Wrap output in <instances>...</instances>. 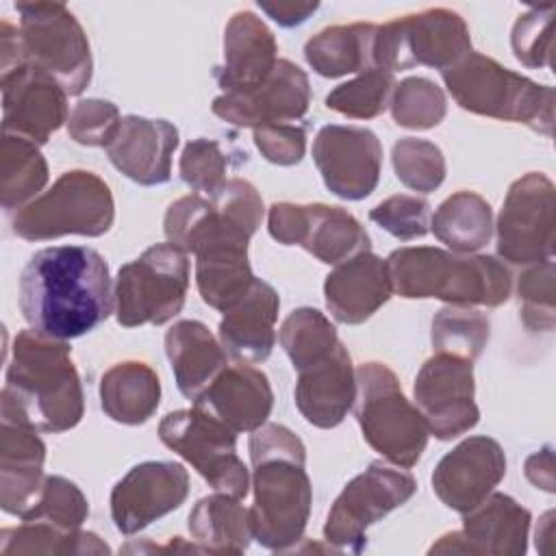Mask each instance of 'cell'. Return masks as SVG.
<instances>
[{"instance_id": "obj_41", "label": "cell", "mask_w": 556, "mask_h": 556, "mask_svg": "<svg viewBox=\"0 0 556 556\" xmlns=\"http://www.w3.org/2000/svg\"><path fill=\"white\" fill-rule=\"evenodd\" d=\"M89 517L85 493L63 476H46L33 508L22 521H43L65 532H76Z\"/></svg>"}, {"instance_id": "obj_43", "label": "cell", "mask_w": 556, "mask_h": 556, "mask_svg": "<svg viewBox=\"0 0 556 556\" xmlns=\"http://www.w3.org/2000/svg\"><path fill=\"white\" fill-rule=\"evenodd\" d=\"M521 321L532 332H552L556 324L554 308V261L530 265L517 282Z\"/></svg>"}, {"instance_id": "obj_23", "label": "cell", "mask_w": 556, "mask_h": 556, "mask_svg": "<svg viewBox=\"0 0 556 556\" xmlns=\"http://www.w3.org/2000/svg\"><path fill=\"white\" fill-rule=\"evenodd\" d=\"M178 148V130L167 119L126 115L106 156L117 172L137 185L154 187L172 178V156Z\"/></svg>"}, {"instance_id": "obj_28", "label": "cell", "mask_w": 556, "mask_h": 556, "mask_svg": "<svg viewBox=\"0 0 556 556\" xmlns=\"http://www.w3.org/2000/svg\"><path fill=\"white\" fill-rule=\"evenodd\" d=\"M280 298L276 289L254 278L250 289L228 308L219 321V341L241 363H263L276 343V319Z\"/></svg>"}, {"instance_id": "obj_16", "label": "cell", "mask_w": 556, "mask_h": 556, "mask_svg": "<svg viewBox=\"0 0 556 556\" xmlns=\"http://www.w3.org/2000/svg\"><path fill=\"white\" fill-rule=\"evenodd\" d=\"M413 395L428 432L441 441L469 432L480 419L473 363L467 358L434 352L417 371Z\"/></svg>"}, {"instance_id": "obj_3", "label": "cell", "mask_w": 556, "mask_h": 556, "mask_svg": "<svg viewBox=\"0 0 556 556\" xmlns=\"http://www.w3.org/2000/svg\"><path fill=\"white\" fill-rule=\"evenodd\" d=\"M252 460L254 539L274 552L302 541L313 504L302 439L280 424H263L248 441Z\"/></svg>"}, {"instance_id": "obj_45", "label": "cell", "mask_w": 556, "mask_h": 556, "mask_svg": "<svg viewBox=\"0 0 556 556\" xmlns=\"http://www.w3.org/2000/svg\"><path fill=\"white\" fill-rule=\"evenodd\" d=\"M228 156L215 139H191L180 154V178L193 189L213 195L228 178Z\"/></svg>"}, {"instance_id": "obj_1", "label": "cell", "mask_w": 556, "mask_h": 556, "mask_svg": "<svg viewBox=\"0 0 556 556\" xmlns=\"http://www.w3.org/2000/svg\"><path fill=\"white\" fill-rule=\"evenodd\" d=\"M115 306L109 265L85 245L35 252L20 276V311L30 328L52 339H76L100 326Z\"/></svg>"}, {"instance_id": "obj_18", "label": "cell", "mask_w": 556, "mask_h": 556, "mask_svg": "<svg viewBox=\"0 0 556 556\" xmlns=\"http://www.w3.org/2000/svg\"><path fill=\"white\" fill-rule=\"evenodd\" d=\"M313 161L330 193L363 200L378 187L382 146L369 128L328 124L313 139Z\"/></svg>"}, {"instance_id": "obj_20", "label": "cell", "mask_w": 556, "mask_h": 556, "mask_svg": "<svg viewBox=\"0 0 556 556\" xmlns=\"http://www.w3.org/2000/svg\"><path fill=\"white\" fill-rule=\"evenodd\" d=\"M189 495V473L174 460H146L111 491V517L115 528L130 536L163 515L180 508Z\"/></svg>"}, {"instance_id": "obj_6", "label": "cell", "mask_w": 556, "mask_h": 556, "mask_svg": "<svg viewBox=\"0 0 556 556\" xmlns=\"http://www.w3.org/2000/svg\"><path fill=\"white\" fill-rule=\"evenodd\" d=\"M454 102L476 115L526 124L552 137L554 89L521 76L482 52H469L441 72Z\"/></svg>"}, {"instance_id": "obj_30", "label": "cell", "mask_w": 556, "mask_h": 556, "mask_svg": "<svg viewBox=\"0 0 556 556\" xmlns=\"http://www.w3.org/2000/svg\"><path fill=\"white\" fill-rule=\"evenodd\" d=\"M165 354L178 391L191 402L228 367L222 341L198 319H180L165 332Z\"/></svg>"}, {"instance_id": "obj_9", "label": "cell", "mask_w": 556, "mask_h": 556, "mask_svg": "<svg viewBox=\"0 0 556 556\" xmlns=\"http://www.w3.org/2000/svg\"><path fill=\"white\" fill-rule=\"evenodd\" d=\"M469 52L471 37L465 20L452 9L434 7L376 24L371 65L391 74L415 65L443 72Z\"/></svg>"}, {"instance_id": "obj_37", "label": "cell", "mask_w": 556, "mask_h": 556, "mask_svg": "<svg viewBox=\"0 0 556 556\" xmlns=\"http://www.w3.org/2000/svg\"><path fill=\"white\" fill-rule=\"evenodd\" d=\"M278 341L295 371L326 358L339 345L337 328L321 311L311 306L295 308L287 315L280 326Z\"/></svg>"}, {"instance_id": "obj_17", "label": "cell", "mask_w": 556, "mask_h": 556, "mask_svg": "<svg viewBox=\"0 0 556 556\" xmlns=\"http://www.w3.org/2000/svg\"><path fill=\"white\" fill-rule=\"evenodd\" d=\"M308 104L311 85L306 72L287 59H278L263 83L222 91L211 109L219 119L254 130L269 124H291L304 117Z\"/></svg>"}, {"instance_id": "obj_50", "label": "cell", "mask_w": 556, "mask_h": 556, "mask_svg": "<svg viewBox=\"0 0 556 556\" xmlns=\"http://www.w3.org/2000/svg\"><path fill=\"white\" fill-rule=\"evenodd\" d=\"M526 476H528V480L534 486L545 489L547 493H554V456H552V447H543L541 452L532 454L526 460Z\"/></svg>"}, {"instance_id": "obj_4", "label": "cell", "mask_w": 556, "mask_h": 556, "mask_svg": "<svg viewBox=\"0 0 556 556\" xmlns=\"http://www.w3.org/2000/svg\"><path fill=\"white\" fill-rule=\"evenodd\" d=\"M163 230L169 243L195 256V285L204 304L228 311L256 278L248 261V235L211 198L182 195L169 204Z\"/></svg>"}, {"instance_id": "obj_11", "label": "cell", "mask_w": 556, "mask_h": 556, "mask_svg": "<svg viewBox=\"0 0 556 556\" xmlns=\"http://www.w3.org/2000/svg\"><path fill=\"white\" fill-rule=\"evenodd\" d=\"M20 37L30 63L54 76L67 96L87 89L93 74L89 39L63 2H17Z\"/></svg>"}, {"instance_id": "obj_36", "label": "cell", "mask_w": 556, "mask_h": 556, "mask_svg": "<svg viewBox=\"0 0 556 556\" xmlns=\"http://www.w3.org/2000/svg\"><path fill=\"white\" fill-rule=\"evenodd\" d=\"M2 554H111V547L93 532H65L43 521H22L0 532Z\"/></svg>"}, {"instance_id": "obj_15", "label": "cell", "mask_w": 556, "mask_h": 556, "mask_svg": "<svg viewBox=\"0 0 556 556\" xmlns=\"http://www.w3.org/2000/svg\"><path fill=\"white\" fill-rule=\"evenodd\" d=\"M267 228L278 243L300 245L326 265L371 250L367 230L341 206L276 202L269 206Z\"/></svg>"}, {"instance_id": "obj_40", "label": "cell", "mask_w": 556, "mask_h": 556, "mask_svg": "<svg viewBox=\"0 0 556 556\" xmlns=\"http://www.w3.org/2000/svg\"><path fill=\"white\" fill-rule=\"evenodd\" d=\"M389 106L397 126L428 130L443 122L447 113V98L430 78L408 76L395 85Z\"/></svg>"}, {"instance_id": "obj_38", "label": "cell", "mask_w": 556, "mask_h": 556, "mask_svg": "<svg viewBox=\"0 0 556 556\" xmlns=\"http://www.w3.org/2000/svg\"><path fill=\"white\" fill-rule=\"evenodd\" d=\"M491 334L489 317L473 306H443L432 319V348L434 352L476 361Z\"/></svg>"}, {"instance_id": "obj_31", "label": "cell", "mask_w": 556, "mask_h": 556, "mask_svg": "<svg viewBox=\"0 0 556 556\" xmlns=\"http://www.w3.org/2000/svg\"><path fill=\"white\" fill-rule=\"evenodd\" d=\"M161 382L143 361H122L100 378L102 410L117 424H146L159 408Z\"/></svg>"}, {"instance_id": "obj_24", "label": "cell", "mask_w": 556, "mask_h": 556, "mask_svg": "<svg viewBox=\"0 0 556 556\" xmlns=\"http://www.w3.org/2000/svg\"><path fill=\"white\" fill-rule=\"evenodd\" d=\"M0 417V506L22 519L46 480V445L37 434L39 430L24 419Z\"/></svg>"}, {"instance_id": "obj_14", "label": "cell", "mask_w": 556, "mask_h": 556, "mask_svg": "<svg viewBox=\"0 0 556 556\" xmlns=\"http://www.w3.org/2000/svg\"><path fill=\"white\" fill-rule=\"evenodd\" d=\"M497 254L513 265L554 258V182L541 172L517 178L497 217Z\"/></svg>"}, {"instance_id": "obj_21", "label": "cell", "mask_w": 556, "mask_h": 556, "mask_svg": "<svg viewBox=\"0 0 556 556\" xmlns=\"http://www.w3.org/2000/svg\"><path fill=\"white\" fill-rule=\"evenodd\" d=\"M530 510L506 493H489L478 506L463 513V530L443 534L428 554L521 556L528 549Z\"/></svg>"}, {"instance_id": "obj_35", "label": "cell", "mask_w": 556, "mask_h": 556, "mask_svg": "<svg viewBox=\"0 0 556 556\" xmlns=\"http://www.w3.org/2000/svg\"><path fill=\"white\" fill-rule=\"evenodd\" d=\"M48 182V163L39 152V146L15 137H2V176H0V202L7 211L22 208L35 200Z\"/></svg>"}, {"instance_id": "obj_26", "label": "cell", "mask_w": 556, "mask_h": 556, "mask_svg": "<svg viewBox=\"0 0 556 556\" xmlns=\"http://www.w3.org/2000/svg\"><path fill=\"white\" fill-rule=\"evenodd\" d=\"M393 295L387 261L371 250L361 252L326 276L324 298L330 315L341 324H363Z\"/></svg>"}, {"instance_id": "obj_25", "label": "cell", "mask_w": 556, "mask_h": 556, "mask_svg": "<svg viewBox=\"0 0 556 556\" xmlns=\"http://www.w3.org/2000/svg\"><path fill=\"white\" fill-rule=\"evenodd\" d=\"M295 406L317 428L339 426L356 400V369L348 348L339 345L321 361L298 371Z\"/></svg>"}, {"instance_id": "obj_34", "label": "cell", "mask_w": 556, "mask_h": 556, "mask_svg": "<svg viewBox=\"0 0 556 556\" xmlns=\"http://www.w3.org/2000/svg\"><path fill=\"white\" fill-rule=\"evenodd\" d=\"M430 230L456 254L478 252L493 235L491 204L476 191H456L434 211Z\"/></svg>"}, {"instance_id": "obj_42", "label": "cell", "mask_w": 556, "mask_h": 556, "mask_svg": "<svg viewBox=\"0 0 556 556\" xmlns=\"http://www.w3.org/2000/svg\"><path fill=\"white\" fill-rule=\"evenodd\" d=\"M397 180L417 191L430 193L445 180V159L437 143L417 137H404L391 152Z\"/></svg>"}, {"instance_id": "obj_29", "label": "cell", "mask_w": 556, "mask_h": 556, "mask_svg": "<svg viewBox=\"0 0 556 556\" xmlns=\"http://www.w3.org/2000/svg\"><path fill=\"white\" fill-rule=\"evenodd\" d=\"M278 63V43L252 11H237L224 30V65L215 67L222 91L263 83Z\"/></svg>"}, {"instance_id": "obj_51", "label": "cell", "mask_w": 556, "mask_h": 556, "mask_svg": "<svg viewBox=\"0 0 556 556\" xmlns=\"http://www.w3.org/2000/svg\"><path fill=\"white\" fill-rule=\"evenodd\" d=\"M124 554L128 552H198L202 554L204 549L198 543H182L180 536H172V541L167 545H141L139 541H132L128 545L122 547Z\"/></svg>"}, {"instance_id": "obj_33", "label": "cell", "mask_w": 556, "mask_h": 556, "mask_svg": "<svg viewBox=\"0 0 556 556\" xmlns=\"http://www.w3.org/2000/svg\"><path fill=\"white\" fill-rule=\"evenodd\" d=\"M376 24H337L313 35L304 46V59L324 78L365 72L371 65V43Z\"/></svg>"}, {"instance_id": "obj_10", "label": "cell", "mask_w": 556, "mask_h": 556, "mask_svg": "<svg viewBox=\"0 0 556 556\" xmlns=\"http://www.w3.org/2000/svg\"><path fill=\"white\" fill-rule=\"evenodd\" d=\"M187 289V252L169 241L156 243L119 267L115 278V317L126 328L167 324L182 311Z\"/></svg>"}, {"instance_id": "obj_7", "label": "cell", "mask_w": 556, "mask_h": 556, "mask_svg": "<svg viewBox=\"0 0 556 556\" xmlns=\"http://www.w3.org/2000/svg\"><path fill=\"white\" fill-rule=\"evenodd\" d=\"M354 413L363 439L391 465L410 469L428 445V426L402 391L395 371L378 361L356 367Z\"/></svg>"}, {"instance_id": "obj_46", "label": "cell", "mask_w": 556, "mask_h": 556, "mask_svg": "<svg viewBox=\"0 0 556 556\" xmlns=\"http://www.w3.org/2000/svg\"><path fill=\"white\" fill-rule=\"evenodd\" d=\"M369 219L400 241L421 239L430 230V204L424 198L397 193L369 211Z\"/></svg>"}, {"instance_id": "obj_12", "label": "cell", "mask_w": 556, "mask_h": 556, "mask_svg": "<svg viewBox=\"0 0 556 556\" xmlns=\"http://www.w3.org/2000/svg\"><path fill=\"white\" fill-rule=\"evenodd\" d=\"M161 441L185 458L215 491L243 500L250 471L237 454V432L193 406L167 413L159 424Z\"/></svg>"}, {"instance_id": "obj_8", "label": "cell", "mask_w": 556, "mask_h": 556, "mask_svg": "<svg viewBox=\"0 0 556 556\" xmlns=\"http://www.w3.org/2000/svg\"><path fill=\"white\" fill-rule=\"evenodd\" d=\"M115 219L109 185L93 172L70 169L50 189L11 215V228L26 241H48L65 235L100 237Z\"/></svg>"}, {"instance_id": "obj_44", "label": "cell", "mask_w": 556, "mask_h": 556, "mask_svg": "<svg viewBox=\"0 0 556 556\" xmlns=\"http://www.w3.org/2000/svg\"><path fill=\"white\" fill-rule=\"evenodd\" d=\"M556 9L552 4L536 7L521 13L510 33V46L515 59L526 67H549L554 37L552 22Z\"/></svg>"}, {"instance_id": "obj_32", "label": "cell", "mask_w": 556, "mask_h": 556, "mask_svg": "<svg viewBox=\"0 0 556 556\" xmlns=\"http://www.w3.org/2000/svg\"><path fill=\"white\" fill-rule=\"evenodd\" d=\"M189 532L208 554H243L254 539L250 508L239 497L213 493L191 508Z\"/></svg>"}, {"instance_id": "obj_49", "label": "cell", "mask_w": 556, "mask_h": 556, "mask_svg": "<svg viewBox=\"0 0 556 556\" xmlns=\"http://www.w3.org/2000/svg\"><path fill=\"white\" fill-rule=\"evenodd\" d=\"M258 7L280 26L291 28L308 20V15L319 7L317 2H258Z\"/></svg>"}, {"instance_id": "obj_39", "label": "cell", "mask_w": 556, "mask_h": 556, "mask_svg": "<svg viewBox=\"0 0 556 556\" xmlns=\"http://www.w3.org/2000/svg\"><path fill=\"white\" fill-rule=\"evenodd\" d=\"M393 89L395 78L391 72L369 67L358 72L352 80L337 85L326 96V106L350 119H371L384 113Z\"/></svg>"}, {"instance_id": "obj_19", "label": "cell", "mask_w": 556, "mask_h": 556, "mask_svg": "<svg viewBox=\"0 0 556 556\" xmlns=\"http://www.w3.org/2000/svg\"><path fill=\"white\" fill-rule=\"evenodd\" d=\"M4 135L46 143L70 119L67 91L61 83L26 61L0 74Z\"/></svg>"}, {"instance_id": "obj_27", "label": "cell", "mask_w": 556, "mask_h": 556, "mask_svg": "<svg viewBox=\"0 0 556 556\" xmlns=\"http://www.w3.org/2000/svg\"><path fill=\"white\" fill-rule=\"evenodd\" d=\"M193 406L217 417L230 430L254 432L261 428L274 406V391L267 376L250 363L228 365Z\"/></svg>"}, {"instance_id": "obj_13", "label": "cell", "mask_w": 556, "mask_h": 556, "mask_svg": "<svg viewBox=\"0 0 556 556\" xmlns=\"http://www.w3.org/2000/svg\"><path fill=\"white\" fill-rule=\"evenodd\" d=\"M415 491L417 480L404 467L400 469L382 460L371 463L363 473L354 476L334 500L326 517L324 539L339 549L363 552L367 543L365 530L406 504Z\"/></svg>"}, {"instance_id": "obj_22", "label": "cell", "mask_w": 556, "mask_h": 556, "mask_svg": "<svg viewBox=\"0 0 556 556\" xmlns=\"http://www.w3.org/2000/svg\"><path fill=\"white\" fill-rule=\"evenodd\" d=\"M506 476V456L502 445L484 434L460 441L447 452L432 473L437 497L456 513L478 506Z\"/></svg>"}, {"instance_id": "obj_47", "label": "cell", "mask_w": 556, "mask_h": 556, "mask_svg": "<svg viewBox=\"0 0 556 556\" xmlns=\"http://www.w3.org/2000/svg\"><path fill=\"white\" fill-rule=\"evenodd\" d=\"M119 122L122 117L113 102L87 98L72 109L67 119V135L80 146L106 148L115 137Z\"/></svg>"}, {"instance_id": "obj_5", "label": "cell", "mask_w": 556, "mask_h": 556, "mask_svg": "<svg viewBox=\"0 0 556 556\" xmlns=\"http://www.w3.org/2000/svg\"><path fill=\"white\" fill-rule=\"evenodd\" d=\"M393 293L406 300H443L454 306H500L513 280L502 261L489 254H456L432 245L400 248L389 254Z\"/></svg>"}, {"instance_id": "obj_48", "label": "cell", "mask_w": 556, "mask_h": 556, "mask_svg": "<svg viewBox=\"0 0 556 556\" xmlns=\"http://www.w3.org/2000/svg\"><path fill=\"white\" fill-rule=\"evenodd\" d=\"M258 152L274 165H295L306 152V130L298 124H269L254 128Z\"/></svg>"}, {"instance_id": "obj_2", "label": "cell", "mask_w": 556, "mask_h": 556, "mask_svg": "<svg viewBox=\"0 0 556 556\" xmlns=\"http://www.w3.org/2000/svg\"><path fill=\"white\" fill-rule=\"evenodd\" d=\"M0 415L20 417L39 432H65L80 424L85 395L65 341L20 330L7 354Z\"/></svg>"}]
</instances>
